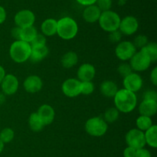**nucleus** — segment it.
Returning a JSON list of instances; mask_svg holds the SVG:
<instances>
[{
	"instance_id": "f257e3e1",
	"label": "nucleus",
	"mask_w": 157,
	"mask_h": 157,
	"mask_svg": "<svg viewBox=\"0 0 157 157\" xmlns=\"http://www.w3.org/2000/svg\"><path fill=\"white\" fill-rule=\"evenodd\" d=\"M115 107L123 113H129L134 110L137 104V97L136 93L126 89H118L114 95Z\"/></svg>"
},
{
	"instance_id": "f03ea898",
	"label": "nucleus",
	"mask_w": 157,
	"mask_h": 157,
	"mask_svg": "<svg viewBox=\"0 0 157 157\" xmlns=\"http://www.w3.org/2000/svg\"><path fill=\"white\" fill-rule=\"evenodd\" d=\"M32 51L30 43L22 40H15L9 48V55L16 63H23L29 59Z\"/></svg>"
},
{
	"instance_id": "7ed1b4c3",
	"label": "nucleus",
	"mask_w": 157,
	"mask_h": 157,
	"mask_svg": "<svg viewBox=\"0 0 157 157\" xmlns=\"http://www.w3.org/2000/svg\"><path fill=\"white\" fill-rule=\"evenodd\" d=\"M78 32V26L74 18L66 16L58 21L57 34L64 40H71L75 38Z\"/></svg>"
},
{
	"instance_id": "20e7f679",
	"label": "nucleus",
	"mask_w": 157,
	"mask_h": 157,
	"mask_svg": "<svg viewBox=\"0 0 157 157\" xmlns=\"http://www.w3.org/2000/svg\"><path fill=\"white\" fill-rule=\"evenodd\" d=\"M121 20L120 15L116 12L110 9L101 12L98 22L100 27L103 30L107 32H111L119 29Z\"/></svg>"
},
{
	"instance_id": "39448f33",
	"label": "nucleus",
	"mask_w": 157,
	"mask_h": 157,
	"mask_svg": "<svg viewBox=\"0 0 157 157\" xmlns=\"http://www.w3.org/2000/svg\"><path fill=\"white\" fill-rule=\"evenodd\" d=\"M85 131L91 136L100 137L104 135L108 129V124L101 116L88 119L84 125Z\"/></svg>"
},
{
	"instance_id": "423d86ee",
	"label": "nucleus",
	"mask_w": 157,
	"mask_h": 157,
	"mask_svg": "<svg viewBox=\"0 0 157 157\" xmlns=\"http://www.w3.org/2000/svg\"><path fill=\"white\" fill-rule=\"evenodd\" d=\"M129 61L132 70L135 72H144L147 70L152 63L150 57L140 50L136 52Z\"/></svg>"
},
{
	"instance_id": "0eeeda50",
	"label": "nucleus",
	"mask_w": 157,
	"mask_h": 157,
	"mask_svg": "<svg viewBox=\"0 0 157 157\" xmlns=\"http://www.w3.org/2000/svg\"><path fill=\"white\" fill-rule=\"evenodd\" d=\"M126 143L127 146L134 148L135 149H139L144 148L146 146L144 132L136 129H132L127 132L125 136Z\"/></svg>"
},
{
	"instance_id": "6e6552de",
	"label": "nucleus",
	"mask_w": 157,
	"mask_h": 157,
	"mask_svg": "<svg viewBox=\"0 0 157 157\" xmlns=\"http://www.w3.org/2000/svg\"><path fill=\"white\" fill-rule=\"evenodd\" d=\"M136 52V49L132 42H120L115 48V55L123 62L130 60Z\"/></svg>"
},
{
	"instance_id": "1a4fd4ad",
	"label": "nucleus",
	"mask_w": 157,
	"mask_h": 157,
	"mask_svg": "<svg viewBox=\"0 0 157 157\" xmlns=\"http://www.w3.org/2000/svg\"><path fill=\"white\" fill-rule=\"evenodd\" d=\"M61 90L67 97H77L81 94V82L78 78H67L62 83Z\"/></svg>"
},
{
	"instance_id": "9d476101",
	"label": "nucleus",
	"mask_w": 157,
	"mask_h": 157,
	"mask_svg": "<svg viewBox=\"0 0 157 157\" xmlns=\"http://www.w3.org/2000/svg\"><path fill=\"white\" fill-rule=\"evenodd\" d=\"M16 26L20 28H25L28 26H34L35 22V15L32 11L29 9H22L15 14L14 17Z\"/></svg>"
},
{
	"instance_id": "9b49d317",
	"label": "nucleus",
	"mask_w": 157,
	"mask_h": 157,
	"mask_svg": "<svg viewBox=\"0 0 157 157\" xmlns=\"http://www.w3.org/2000/svg\"><path fill=\"white\" fill-rule=\"evenodd\" d=\"M139 28V22L136 17L127 15L121 20L119 31L122 35H131L137 31Z\"/></svg>"
},
{
	"instance_id": "f8f14e48",
	"label": "nucleus",
	"mask_w": 157,
	"mask_h": 157,
	"mask_svg": "<svg viewBox=\"0 0 157 157\" xmlns=\"http://www.w3.org/2000/svg\"><path fill=\"white\" fill-rule=\"evenodd\" d=\"M2 92L6 95H14L18 91L19 82L18 78L13 74H7L0 84Z\"/></svg>"
},
{
	"instance_id": "ddd939ff",
	"label": "nucleus",
	"mask_w": 157,
	"mask_h": 157,
	"mask_svg": "<svg viewBox=\"0 0 157 157\" xmlns=\"http://www.w3.org/2000/svg\"><path fill=\"white\" fill-rule=\"evenodd\" d=\"M124 89L132 92H137L143 86V79L140 75L136 72H132L124 78L123 81Z\"/></svg>"
},
{
	"instance_id": "4468645a",
	"label": "nucleus",
	"mask_w": 157,
	"mask_h": 157,
	"mask_svg": "<svg viewBox=\"0 0 157 157\" xmlns=\"http://www.w3.org/2000/svg\"><path fill=\"white\" fill-rule=\"evenodd\" d=\"M25 90L29 93H36L42 89L43 83L38 75H32L28 76L23 83Z\"/></svg>"
},
{
	"instance_id": "2eb2a0df",
	"label": "nucleus",
	"mask_w": 157,
	"mask_h": 157,
	"mask_svg": "<svg viewBox=\"0 0 157 157\" xmlns=\"http://www.w3.org/2000/svg\"><path fill=\"white\" fill-rule=\"evenodd\" d=\"M96 75V69L92 64L84 63L78 69V79L81 82L92 81Z\"/></svg>"
},
{
	"instance_id": "dca6fc26",
	"label": "nucleus",
	"mask_w": 157,
	"mask_h": 157,
	"mask_svg": "<svg viewBox=\"0 0 157 157\" xmlns=\"http://www.w3.org/2000/svg\"><path fill=\"white\" fill-rule=\"evenodd\" d=\"M37 114L43 122L44 126H48L53 123L55 117V112L54 108L48 104L41 105L38 109Z\"/></svg>"
},
{
	"instance_id": "f3484780",
	"label": "nucleus",
	"mask_w": 157,
	"mask_h": 157,
	"mask_svg": "<svg viewBox=\"0 0 157 157\" xmlns=\"http://www.w3.org/2000/svg\"><path fill=\"white\" fill-rule=\"evenodd\" d=\"M32 46V51H31L29 59L32 62H39L48 55L49 50L46 45H37V46Z\"/></svg>"
},
{
	"instance_id": "a211bd4d",
	"label": "nucleus",
	"mask_w": 157,
	"mask_h": 157,
	"mask_svg": "<svg viewBox=\"0 0 157 157\" xmlns=\"http://www.w3.org/2000/svg\"><path fill=\"white\" fill-rule=\"evenodd\" d=\"M101 12H102L100 10L96 4L85 6V9L83 11V18L88 23H94L98 22Z\"/></svg>"
},
{
	"instance_id": "6ab92c4d",
	"label": "nucleus",
	"mask_w": 157,
	"mask_h": 157,
	"mask_svg": "<svg viewBox=\"0 0 157 157\" xmlns=\"http://www.w3.org/2000/svg\"><path fill=\"white\" fill-rule=\"evenodd\" d=\"M139 112L141 115L152 117L157 112V101L144 99L139 106Z\"/></svg>"
},
{
	"instance_id": "aec40b11",
	"label": "nucleus",
	"mask_w": 157,
	"mask_h": 157,
	"mask_svg": "<svg viewBox=\"0 0 157 157\" xmlns=\"http://www.w3.org/2000/svg\"><path fill=\"white\" fill-rule=\"evenodd\" d=\"M57 26L58 21L55 18H47L41 25V34L46 37L53 36L57 34Z\"/></svg>"
},
{
	"instance_id": "412c9836",
	"label": "nucleus",
	"mask_w": 157,
	"mask_h": 157,
	"mask_svg": "<svg viewBox=\"0 0 157 157\" xmlns=\"http://www.w3.org/2000/svg\"><path fill=\"white\" fill-rule=\"evenodd\" d=\"M100 91L104 96L107 98H113L118 91V86L114 82L111 80H106L100 86Z\"/></svg>"
},
{
	"instance_id": "4be33fe9",
	"label": "nucleus",
	"mask_w": 157,
	"mask_h": 157,
	"mask_svg": "<svg viewBox=\"0 0 157 157\" xmlns=\"http://www.w3.org/2000/svg\"><path fill=\"white\" fill-rule=\"evenodd\" d=\"M78 62V54L73 51H69L64 54L61 58V65L65 69H71L76 66Z\"/></svg>"
},
{
	"instance_id": "5701e85b",
	"label": "nucleus",
	"mask_w": 157,
	"mask_h": 157,
	"mask_svg": "<svg viewBox=\"0 0 157 157\" xmlns=\"http://www.w3.org/2000/svg\"><path fill=\"white\" fill-rule=\"evenodd\" d=\"M146 144H148L150 147H157V126L153 125L144 132Z\"/></svg>"
},
{
	"instance_id": "b1692460",
	"label": "nucleus",
	"mask_w": 157,
	"mask_h": 157,
	"mask_svg": "<svg viewBox=\"0 0 157 157\" xmlns=\"http://www.w3.org/2000/svg\"><path fill=\"white\" fill-rule=\"evenodd\" d=\"M38 34L37 29L34 26H28L25 28H21L20 32V40L31 43V42L35 38Z\"/></svg>"
},
{
	"instance_id": "393cba45",
	"label": "nucleus",
	"mask_w": 157,
	"mask_h": 157,
	"mask_svg": "<svg viewBox=\"0 0 157 157\" xmlns=\"http://www.w3.org/2000/svg\"><path fill=\"white\" fill-rule=\"evenodd\" d=\"M29 125L33 132H40L43 129L44 125L37 112H32L29 119Z\"/></svg>"
},
{
	"instance_id": "a878e982",
	"label": "nucleus",
	"mask_w": 157,
	"mask_h": 157,
	"mask_svg": "<svg viewBox=\"0 0 157 157\" xmlns=\"http://www.w3.org/2000/svg\"><path fill=\"white\" fill-rule=\"evenodd\" d=\"M140 51L144 52L150 57L152 62H155L157 60V45L154 42H148L140 49Z\"/></svg>"
},
{
	"instance_id": "bb28decb",
	"label": "nucleus",
	"mask_w": 157,
	"mask_h": 157,
	"mask_svg": "<svg viewBox=\"0 0 157 157\" xmlns=\"http://www.w3.org/2000/svg\"><path fill=\"white\" fill-rule=\"evenodd\" d=\"M153 120L151 117L146 116V115H140L136 120V129L145 132L146 130L153 126Z\"/></svg>"
},
{
	"instance_id": "cd10ccee",
	"label": "nucleus",
	"mask_w": 157,
	"mask_h": 157,
	"mask_svg": "<svg viewBox=\"0 0 157 157\" xmlns=\"http://www.w3.org/2000/svg\"><path fill=\"white\" fill-rule=\"evenodd\" d=\"M120 115V112L116 107H110L105 111L104 114V119L106 123H113L118 119Z\"/></svg>"
},
{
	"instance_id": "c85d7f7f",
	"label": "nucleus",
	"mask_w": 157,
	"mask_h": 157,
	"mask_svg": "<svg viewBox=\"0 0 157 157\" xmlns=\"http://www.w3.org/2000/svg\"><path fill=\"white\" fill-rule=\"evenodd\" d=\"M15 137V132L9 127L4 128L0 131V139L4 143H9L13 140Z\"/></svg>"
},
{
	"instance_id": "c756f323",
	"label": "nucleus",
	"mask_w": 157,
	"mask_h": 157,
	"mask_svg": "<svg viewBox=\"0 0 157 157\" xmlns=\"http://www.w3.org/2000/svg\"><path fill=\"white\" fill-rule=\"evenodd\" d=\"M94 91V85L92 81L81 82V94L85 95H90Z\"/></svg>"
},
{
	"instance_id": "7c9ffc66",
	"label": "nucleus",
	"mask_w": 157,
	"mask_h": 157,
	"mask_svg": "<svg viewBox=\"0 0 157 157\" xmlns=\"http://www.w3.org/2000/svg\"><path fill=\"white\" fill-rule=\"evenodd\" d=\"M148 43V38L145 35H139L134 38L133 44L136 47V49H142L144 46Z\"/></svg>"
},
{
	"instance_id": "2f4dec72",
	"label": "nucleus",
	"mask_w": 157,
	"mask_h": 157,
	"mask_svg": "<svg viewBox=\"0 0 157 157\" xmlns=\"http://www.w3.org/2000/svg\"><path fill=\"white\" fill-rule=\"evenodd\" d=\"M117 72L121 76H123L124 78L127 75H130V73L133 72V70H132L131 67H130V64L127 62L121 63L117 68Z\"/></svg>"
},
{
	"instance_id": "473e14b6",
	"label": "nucleus",
	"mask_w": 157,
	"mask_h": 157,
	"mask_svg": "<svg viewBox=\"0 0 157 157\" xmlns=\"http://www.w3.org/2000/svg\"><path fill=\"white\" fill-rule=\"evenodd\" d=\"M112 0H97L96 6L100 9L101 12L110 10L112 7Z\"/></svg>"
},
{
	"instance_id": "72a5a7b5",
	"label": "nucleus",
	"mask_w": 157,
	"mask_h": 157,
	"mask_svg": "<svg viewBox=\"0 0 157 157\" xmlns=\"http://www.w3.org/2000/svg\"><path fill=\"white\" fill-rule=\"evenodd\" d=\"M109 40L113 43H119L121 42V38H122V34L120 32L119 29L113 32H109Z\"/></svg>"
},
{
	"instance_id": "f704fd0d",
	"label": "nucleus",
	"mask_w": 157,
	"mask_h": 157,
	"mask_svg": "<svg viewBox=\"0 0 157 157\" xmlns=\"http://www.w3.org/2000/svg\"><path fill=\"white\" fill-rule=\"evenodd\" d=\"M46 36H44L43 34H37L36 36L35 37L33 40L31 42V46H37V45H46Z\"/></svg>"
},
{
	"instance_id": "c9c22d12",
	"label": "nucleus",
	"mask_w": 157,
	"mask_h": 157,
	"mask_svg": "<svg viewBox=\"0 0 157 157\" xmlns=\"http://www.w3.org/2000/svg\"><path fill=\"white\" fill-rule=\"evenodd\" d=\"M143 99L147 100H153V101H157V92L153 89H150V90L146 91L143 95Z\"/></svg>"
},
{
	"instance_id": "e433bc0d",
	"label": "nucleus",
	"mask_w": 157,
	"mask_h": 157,
	"mask_svg": "<svg viewBox=\"0 0 157 157\" xmlns=\"http://www.w3.org/2000/svg\"><path fill=\"white\" fill-rule=\"evenodd\" d=\"M135 157H152V155L148 149L145 148H141V149H136Z\"/></svg>"
},
{
	"instance_id": "4c0bfd02",
	"label": "nucleus",
	"mask_w": 157,
	"mask_h": 157,
	"mask_svg": "<svg viewBox=\"0 0 157 157\" xmlns=\"http://www.w3.org/2000/svg\"><path fill=\"white\" fill-rule=\"evenodd\" d=\"M136 152V149H135L134 148L127 146L124 150V157H135Z\"/></svg>"
},
{
	"instance_id": "58836bf2",
	"label": "nucleus",
	"mask_w": 157,
	"mask_h": 157,
	"mask_svg": "<svg viewBox=\"0 0 157 157\" xmlns=\"http://www.w3.org/2000/svg\"><path fill=\"white\" fill-rule=\"evenodd\" d=\"M20 32H21V28L15 26L11 30V35L15 40H20Z\"/></svg>"
},
{
	"instance_id": "ea45409f",
	"label": "nucleus",
	"mask_w": 157,
	"mask_h": 157,
	"mask_svg": "<svg viewBox=\"0 0 157 157\" xmlns=\"http://www.w3.org/2000/svg\"><path fill=\"white\" fill-rule=\"evenodd\" d=\"M150 81L155 86H157V67H155L152 70L150 74Z\"/></svg>"
},
{
	"instance_id": "a19ab883",
	"label": "nucleus",
	"mask_w": 157,
	"mask_h": 157,
	"mask_svg": "<svg viewBox=\"0 0 157 157\" xmlns=\"http://www.w3.org/2000/svg\"><path fill=\"white\" fill-rule=\"evenodd\" d=\"M6 17H7V13H6V9L3 6H0V25L5 22Z\"/></svg>"
},
{
	"instance_id": "79ce46f5",
	"label": "nucleus",
	"mask_w": 157,
	"mask_h": 157,
	"mask_svg": "<svg viewBox=\"0 0 157 157\" xmlns=\"http://www.w3.org/2000/svg\"><path fill=\"white\" fill-rule=\"evenodd\" d=\"M78 3L84 6H88L90 5H94L96 3L97 0H76Z\"/></svg>"
},
{
	"instance_id": "37998d69",
	"label": "nucleus",
	"mask_w": 157,
	"mask_h": 157,
	"mask_svg": "<svg viewBox=\"0 0 157 157\" xmlns=\"http://www.w3.org/2000/svg\"><path fill=\"white\" fill-rule=\"evenodd\" d=\"M6 70H5V69L2 66H0V84H1V83L2 82L3 78L6 76Z\"/></svg>"
},
{
	"instance_id": "c03bdc74",
	"label": "nucleus",
	"mask_w": 157,
	"mask_h": 157,
	"mask_svg": "<svg viewBox=\"0 0 157 157\" xmlns=\"http://www.w3.org/2000/svg\"><path fill=\"white\" fill-rule=\"evenodd\" d=\"M6 95L2 92H0V106L4 104L6 101Z\"/></svg>"
},
{
	"instance_id": "a18cd8bd",
	"label": "nucleus",
	"mask_w": 157,
	"mask_h": 157,
	"mask_svg": "<svg viewBox=\"0 0 157 157\" xmlns=\"http://www.w3.org/2000/svg\"><path fill=\"white\" fill-rule=\"evenodd\" d=\"M4 145L5 144L2 143V141L0 139V154L2 153V152L3 149H4Z\"/></svg>"
}]
</instances>
